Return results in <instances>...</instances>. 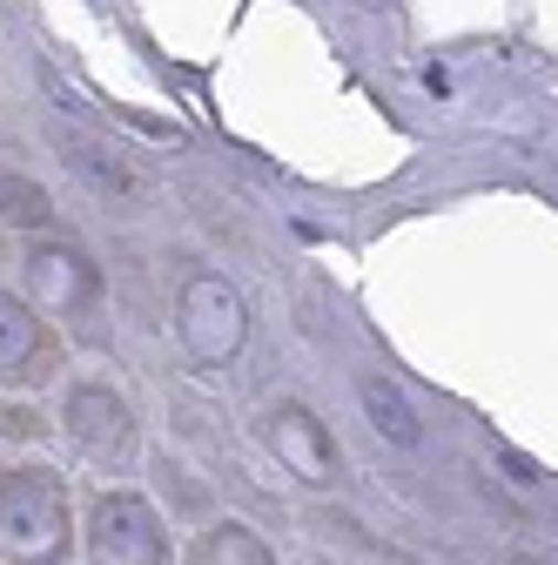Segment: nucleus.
Wrapping results in <instances>:
<instances>
[{
	"instance_id": "nucleus-1",
	"label": "nucleus",
	"mask_w": 558,
	"mask_h": 565,
	"mask_svg": "<svg viewBox=\"0 0 558 565\" xmlns=\"http://www.w3.org/2000/svg\"><path fill=\"white\" fill-rule=\"evenodd\" d=\"M67 491L54 471H0V558L54 565L67 552Z\"/></svg>"
},
{
	"instance_id": "nucleus-2",
	"label": "nucleus",
	"mask_w": 558,
	"mask_h": 565,
	"mask_svg": "<svg viewBox=\"0 0 558 565\" xmlns=\"http://www.w3.org/2000/svg\"><path fill=\"white\" fill-rule=\"evenodd\" d=\"M182 343L195 350L202 364H229L243 337H249V303L229 276H195L189 290H182Z\"/></svg>"
},
{
	"instance_id": "nucleus-3",
	"label": "nucleus",
	"mask_w": 558,
	"mask_h": 565,
	"mask_svg": "<svg viewBox=\"0 0 558 565\" xmlns=\"http://www.w3.org/2000/svg\"><path fill=\"white\" fill-rule=\"evenodd\" d=\"M88 565H169V532L135 491H108L88 519Z\"/></svg>"
},
{
	"instance_id": "nucleus-4",
	"label": "nucleus",
	"mask_w": 558,
	"mask_h": 565,
	"mask_svg": "<svg viewBox=\"0 0 558 565\" xmlns=\"http://www.w3.org/2000/svg\"><path fill=\"white\" fill-rule=\"evenodd\" d=\"M54 149H61L67 169H75L95 195H108V202H142V195H149V182L135 175V162H128L121 149H108V141L82 135V128H61V121H54Z\"/></svg>"
},
{
	"instance_id": "nucleus-5",
	"label": "nucleus",
	"mask_w": 558,
	"mask_h": 565,
	"mask_svg": "<svg viewBox=\"0 0 558 565\" xmlns=\"http://www.w3.org/2000/svg\"><path fill=\"white\" fill-rule=\"evenodd\" d=\"M269 445H276V458H283L290 478H303V484H336V445H330V431H323L303 404L269 411Z\"/></svg>"
},
{
	"instance_id": "nucleus-6",
	"label": "nucleus",
	"mask_w": 558,
	"mask_h": 565,
	"mask_svg": "<svg viewBox=\"0 0 558 565\" xmlns=\"http://www.w3.org/2000/svg\"><path fill=\"white\" fill-rule=\"evenodd\" d=\"M61 424L88 451H128L135 445V411L108 384H75V391H67V404H61Z\"/></svg>"
},
{
	"instance_id": "nucleus-7",
	"label": "nucleus",
	"mask_w": 558,
	"mask_h": 565,
	"mask_svg": "<svg viewBox=\"0 0 558 565\" xmlns=\"http://www.w3.org/2000/svg\"><path fill=\"white\" fill-rule=\"evenodd\" d=\"M28 290L47 303V310H82L95 297V263L82 249H67V243H34L28 249Z\"/></svg>"
},
{
	"instance_id": "nucleus-8",
	"label": "nucleus",
	"mask_w": 558,
	"mask_h": 565,
	"mask_svg": "<svg viewBox=\"0 0 558 565\" xmlns=\"http://www.w3.org/2000/svg\"><path fill=\"white\" fill-rule=\"evenodd\" d=\"M34 358H41V317L21 297H0V384L28 377Z\"/></svg>"
},
{
	"instance_id": "nucleus-9",
	"label": "nucleus",
	"mask_w": 558,
	"mask_h": 565,
	"mask_svg": "<svg viewBox=\"0 0 558 565\" xmlns=\"http://www.w3.org/2000/svg\"><path fill=\"white\" fill-rule=\"evenodd\" d=\"M357 397H364V411L377 424V438H390V445H417V438H425V431H417V411L404 404V391L390 377H357Z\"/></svg>"
},
{
	"instance_id": "nucleus-10",
	"label": "nucleus",
	"mask_w": 558,
	"mask_h": 565,
	"mask_svg": "<svg viewBox=\"0 0 558 565\" xmlns=\"http://www.w3.org/2000/svg\"><path fill=\"white\" fill-rule=\"evenodd\" d=\"M202 565H276V552L249 525H216L202 539Z\"/></svg>"
},
{
	"instance_id": "nucleus-11",
	"label": "nucleus",
	"mask_w": 558,
	"mask_h": 565,
	"mask_svg": "<svg viewBox=\"0 0 558 565\" xmlns=\"http://www.w3.org/2000/svg\"><path fill=\"white\" fill-rule=\"evenodd\" d=\"M0 223L41 230V223H47V195H41L28 175H0Z\"/></svg>"
},
{
	"instance_id": "nucleus-12",
	"label": "nucleus",
	"mask_w": 558,
	"mask_h": 565,
	"mask_svg": "<svg viewBox=\"0 0 558 565\" xmlns=\"http://www.w3.org/2000/svg\"><path fill=\"white\" fill-rule=\"evenodd\" d=\"M505 465H512V484H525V491H538V484H545V471H538L532 458H518V451H505Z\"/></svg>"
}]
</instances>
